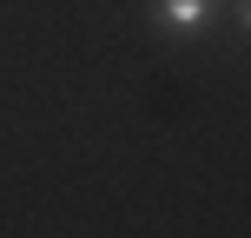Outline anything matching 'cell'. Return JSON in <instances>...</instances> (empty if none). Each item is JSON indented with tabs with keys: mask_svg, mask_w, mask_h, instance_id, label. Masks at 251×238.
<instances>
[{
	"mask_svg": "<svg viewBox=\"0 0 251 238\" xmlns=\"http://www.w3.org/2000/svg\"><path fill=\"white\" fill-rule=\"evenodd\" d=\"M212 13H218V0H152V20L172 40H192L199 26H212Z\"/></svg>",
	"mask_w": 251,
	"mask_h": 238,
	"instance_id": "1",
	"label": "cell"
},
{
	"mask_svg": "<svg viewBox=\"0 0 251 238\" xmlns=\"http://www.w3.org/2000/svg\"><path fill=\"white\" fill-rule=\"evenodd\" d=\"M231 26H238V33L251 26V0H231Z\"/></svg>",
	"mask_w": 251,
	"mask_h": 238,
	"instance_id": "2",
	"label": "cell"
}]
</instances>
